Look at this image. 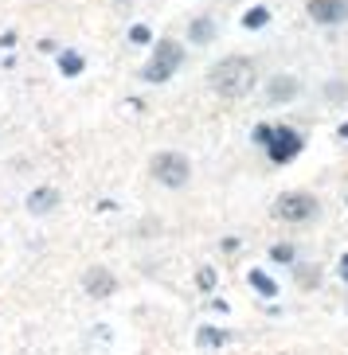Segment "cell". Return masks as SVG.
<instances>
[{"mask_svg":"<svg viewBox=\"0 0 348 355\" xmlns=\"http://www.w3.org/2000/svg\"><path fill=\"white\" fill-rule=\"evenodd\" d=\"M149 168H153V176H157L165 188H184L192 180V164L180 157V153H157Z\"/></svg>","mask_w":348,"mask_h":355,"instance_id":"3","label":"cell"},{"mask_svg":"<svg viewBox=\"0 0 348 355\" xmlns=\"http://www.w3.org/2000/svg\"><path fill=\"white\" fill-rule=\"evenodd\" d=\"M270 137H274V141H270V157H274L278 164H285V160H294L297 153H301V137H297L294 129L282 125V129H274Z\"/></svg>","mask_w":348,"mask_h":355,"instance_id":"6","label":"cell"},{"mask_svg":"<svg viewBox=\"0 0 348 355\" xmlns=\"http://www.w3.org/2000/svg\"><path fill=\"white\" fill-rule=\"evenodd\" d=\"M309 16L317 24H345L348 20V0H309Z\"/></svg>","mask_w":348,"mask_h":355,"instance_id":"7","label":"cell"},{"mask_svg":"<svg viewBox=\"0 0 348 355\" xmlns=\"http://www.w3.org/2000/svg\"><path fill=\"white\" fill-rule=\"evenodd\" d=\"M196 282H200V289H211V285H215V270H208V266H204V270L196 273Z\"/></svg>","mask_w":348,"mask_h":355,"instance_id":"16","label":"cell"},{"mask_svg":"<svg viewBox=\"0 0 348 355\" xmlns=\"http://www.w3.org/2000/svg\"><path fill=\"white\" fill-rule=\"evenodd\" d=\"M188 35H192V43H211V35H215V24H211L208 16H200V20L188 24Z\"/></svg>","mask_w":348,"mask_h":355,"instance_id":"10","label":"cell"},{"mask_svg":"<svg viewBox=\"0 0 348 355\" xmlns=\"http://www.w3.org/2000/svg\"><path fill=\"white\" fill-rule=\"evenodd\" d=\"M133 43H149V28H133Z\"/></svg>","mask_w":348,"mask_h":355,"instance_id":"19","label":"cell"},{"mask_svg":"<svg viewBox=\"0 0 348 355\" xmlns=\"http://www.w3.org/2000/svg\"><path fill=\"white\" fill-rule=\"evenodd\" d=\"M266 16H270V12H266V8H254V12H247V28H263V24H266Z\"/></svg>","mask_w":348,"mask_h":355,"instance_id":"13","label":"cell"},{"mask_svg":"<svg viewBox=\"0 0 348 355\" xmlns=\"http://www.w3.org/2000/svg\"><path fill=\"white\" fill-rule=\"evenodd\" d=\"M266 94H270V102H294L301 94V83H297L294 74H274L270 86H266Z\"/></svg>","mask_w":348,"mask_h":355,"instance_id":"8","label":"cell"},{"mask_svg":"<svg viewBox=\"0 0 348 355\" xmlns=\"http://www.w3.org/2000/svg\"><path fill=\"white\" fill-rule=\"evenodd\" d=\"M297 282H301V285H313V282H321V270H306V266H301V270H297Z\"/></svg>","mask_w":348,"mask_h":355,"instance_id":"15","label":"cell"},{"mask_svg":"<svg viewBox=\"0 0 348 355\" xmlns=\"http://www.w3.org/2000/svg\"><path fill=\"white\" fill-rule=\"evenodd\" d=\"M274 215H278V219H285V223H309L317 215V199L309 196V191H290V196L278 199Z\"/></svg>","mask_w":348,"mask_h":355,"instance_id":"4","label":"cell"},{"mask_svg":"<svg viewBox=\"0 0 348 355\" xmlns=\"http://www.w3.org/2000/svg\"><path fill=\"white\" fill-rule=\"evenodd\" d=\"M223 340H227V336H223V332H215V328H200V344H223Z\"/></svg>","mask_w":348,"mask_h":355,"instance_id":"14","label":"cell"},{"mask_svg":"<svg viewBox=\"0 0 348 355\" xmlns=\"http://www.w3.org/2000/svg\"><path fill=\"white\" fill-rule=\"evenodd\" d=\"M270 258H274V261H294V246H274Z\"/></svg>","mask_w":348,"mask_h":355,"instance_id":"17","label":"cell"},{"mask_svg":"<svg viewBox=\"0 0 348 355\" xmlns=\"http://www.w3.org/2000/svg\"><path fill=\"white\" fill-rule=\"evenodd\" d=\"M180 63H184V47L172 43V40H160L153 59H149L145 71H141V78H145V83H169L172 74L180 71Z\"/></svg>","mask_w":348,"mask_h":355,"instance_id":"2","label":"cell"},{"mask_svg":"<svg viewBox=\"0 0 348 355\" xmlns=\"http://www.w3.org/2000/svg\"><path fill=\"white\" fill-rule=\"evenodd\" d=\"M83 289H86V297H114L117 277L106 270V266H90V270L83 273Z\"/></svg>","mask_w":348,"mask_h":355,"instance_id":"5","label":"cell"},{"mask_svg":"<svg viewBox=\"0 0 348 355\" xmlns=\"http://www.w3.org/2000/svg\"><path fill=\"white\" fill-rule=\"evenodd\" d=\"M211 90L215 94H223V98H243V94H251V86H254V63L251 59H243V55H227L223 63H215L211 67Z\"/></svg>","mask_w":348,"mask_h":355,"instance_id":"1","label":"cell"},{"mask_svg":"<svg viewBox=\"0 0 348 355\" xmlns=\"http://www.w3.org/2000/svg\"><path fill=\"white\" fill-rule=\"evenodd\" d=\"M59 67H63V74H78V71H83V59H78V55H63Z\"/></svg>","mask_w":348,"mask_h":355,"instance_id":"12","label":"cell"},{"mask_svg":"<svg viewBox=\"0 0 348 355\" xmlns=\"http://www.w3.org/2000/svg\"><path fill=\"white\" fill-rule=\"evenodd\" d=\"M251 285H258V289H263L266 297H274V293H278V285L270 282V277H266V273H251Z\"/></svg>","mask_w":348,"mask_h":355,"instance_id":"11","label":"cell"},{"mask_svg":"<svg viewBox=\"0 0 348 355\" xmlns=\"http://www.w3.org/2000/svg\"><path fill=\"white\" fill-rule=\"evenodd\" d=\"M55 207H59V191L55 188H35L32 196H28V211H32V215H51Z\"/></svg>","mask_w":348,"mask_h":355,"instance_id":"9","label":"cell"},{"mask_svg":"<svg viewBox=\"0 0 348 355\" xmlns=\"http://www.w3.org/2000/svg\"><path fill=\"white\" fill-rule=\"evenodd\" d=\"M348 90H345V83H329V98H345Z\"/></svg>","mask_w":348,"mask_h":355,"instance_id":"18","label":"cell"},{"mask_svg":"<svg viewBox=\"0 0 348 355\" xmlns=\"http://www.w3.org/2000/svg\"><path fill=\"white\" fill-rule=\"evenodd\" d=\"M340 277H345V282H348V254H345V258H340Z\"/></svg>","mask_w":348,"mask_h":355,"instance_id":"20","label":"cell"}]
</instances>
